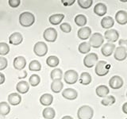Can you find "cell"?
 <instances>
[{"label": "cell", "instance_id": "3", "mask_svg": "<svg viewBox=\"0 0 127 119\" xmlns=\"http://www.w3.org/2000/svg\"><path fill=\"white\" fill-rule=\"evenodd\" d=\"M95 74L98 76H105L110 71V65L106 61L100 60L95 64Z\"/></svg>", "mask_w": 127, "mask_h": 119}, {"label": "cell", "instance_id": "39", "mask_svg": "<svg viewBox=\"0 0 127 119\" xmlns=\"http://www.w3.org/2000/svg\"><path fill=\"white\" fill-rule=\"evenodd\" d=\"M7 60L2 57H0V71H2L7 67Z\"/></svg>", "mask_w": 127, "mask_h": 119}, {"label": "cell", "instance_id": "26", "mask_svg": "<svg viewBox=\"0 0 127 119\" xmlns=\"http://www.w3.org/2000/svg\"><path fill=\"white\" fill-rule=\"evenodd\" d=\"M42 115L45 119H53L56 116L55 110L52 107H46L43 110Z\"/></svg>", "mask_w": 127, "mask_h": 119}, {"label": "cell", "instance_id": "34", "mask_svg": "<svg viewBox=\"0 0 127 119\" xmlns=\"http://www.w3.org/2000/svg\"><path fill=\"white\" fill-rule=\"evenodd\" d=\"M29 69L32 71H39L41 70V64L38 60H32L29 64Z\"/></svg>", "mask_w": 127, "mask_h": 119}, {"label": "cell", "instance_id": "9", "mask_svg": "<svg viewBox=\"0 0 127 119\" xmlns=\"http://www.w3.org/2000/svg\"><path fill=\"white\" fill-rule=\"evenodd\" d=\"M104 37L108 43H114L119 39V33L116 30H107L104 33Z\"/></svg>", "mask_w": 127, "mask_h": 119}, {"label": "cell", "instance_id": "35", "mask_svg": "<svg viewBox=\"0 0 127 119\" xmlns=\"http://www.w3.org/2000/svg\"><path fill=\"white\" fill-rule=\"evenodd\" d=\"M77 2L82 9H88L93 4L92 0H78Z\"/></svg>", "mask_w": 127, "mask_h": 119}, {"label": "cell", "instance_id": "36", "mask_svg": "<svg viewBox=\"0 0 127 119\" xmlns=\"http://www.w3.org/2000/svg\"><path fill=\"white\" fill-rule=\"evenodd\" d=\"M29 82L32 87H37L40 83V82H41V78H40L38 75L33 74L30 77Z\"/></svg>", "mask_w": 127, "mask_h": 119}, {"label": "cell", "instance_id": "42", "mask_svg": "<svg viewBox=\"0 0 127 119\" xmlns=\"http://www.w3.org/2000/svg\"><path fill=\"white\" fill-rule=\"evenodd\" d=\"M62 3L64 6H71L72 4L75 3V0H70V1H65V0H63Z\"/></svg>", "mask_w": 127, "mask_h": 119}, {"label": "cell", "instance_id": "27", "mask_svg": "<svg viewBox=\"0 0 127 119\" xmlns=\"http://www.w3.org/2000/svg\"><path fill=\"white\" fill-rule=\"evenodd\" d=\"M74 21H75V23L78 26H81L82 28L86 26V24L87 22V19L84 14H78L75 16Z\"/></svg>", "mask_w": 127, "mask_h": 119}, {"label": "cell", "instance_id": "14", "mask_svg": "<svg viewBox=\"0 0 127 119\" xmlns=\"http://www.w3.org/2000/svg\"><path fill=\"white\" fill-rule=\"evenodd\" d=\"M62 96L67 100H75L78 97V93L73 88H67L63 90Z\"/></svg>", "mask_w": 127, "mask_h": 119}, {"label": "cell", "instance_id": "29", "mask_svg": "<svg viewBox=\"0 0 127 119\" xmlns=\"http://www.w3.org/2000/svg\"><path fill=\"white\" fill-rule=\"evenodd\" d=\"M46 63L49 67H56L59 65L60 63V60L56 56H50L47 58L46 60Z\"/></svg>", "mask_w": 127, "mask_h": 119}, {"label": "cell", "instance_id": "13", "mask_svg": "<svg viewBox=\"0 0 127 119\" xmlns=\"http://www.w3.org/2000/svg\"><path fill=\"white\" fill-rule=\"evenodd\" d=\"M77 36L80 40L88 39L91 36V29L90 27H87V26L82 27L78 30Z\"/></svg>", "mask_w": 127, "mask_h": 119}, {"label": "cell", "instance_id": "16", "mask_svg": "<svg viewBox=\"0 0 127 119\" xmlns=\"http://www.w3.org/2000/svg\"><path fill=\"white\" fill-rule=\"evenodd\" d=\"M14 67L16 70L21 71L25 68L26 65V60L23 57H17L14 60Z\"/></svg>", "mask_w": 127, "mask_h": 119}, {"label": "cell", "instance_id": "1", "mask_svg": "<svg viewBox=\"0 0 127 119\" xmlns=\"http://www.w3.org/2000/svg\"><path fill=\"white\" fill-rule=\"evenodd\" d=\"M19 22L23 27H30L35 22V16L30 12H23L19 16Z\"/></svg>", "mask_w": 127, "mask_h": 119}, {"label": "cell", "instance_id": "25", "mask_svg": "<svg viewBox=\"0 0 127 119\" xmlns=\"http://www.w3.org/2000/svg\"><path fill=\"white\" fill-rule=\"evenodd\" d=\"M64 87V83L61 80H53L51 83V90L54 93H60Z\"/></svg>", "mask_w": 127, "mask_h": 119}, {"label": "cell", "instance_id": "6", "mask_svg": "<svg viewBox=\"0 0 127 119\" xmlns=\"http://www.w3.org/2000/svg\"><path fill=\"white\" fill-rule=\"evenodd\" d=\"M79 79L78 72L75 70H67L64 75V79L67 84H74Z\"/></svg>", "mask_w": 127, "mask_h": 119}, {"label": "cell", "instance_id": "46", "mask_svg": "<svg viewBox=\"0 0 127 119\" xmlns=\"http://www.w3.org/2000/svg\"><path fill=\"white\" fill-rule=\"evenodd\" d=\"M126 97H127V92H126Z\"/></svg>", "mask_w": 127, "mask_h": 119}, {"label": "cell", "instance_id": "40", "mask_svg": "<svg viewBox=\"0 0 127 119\" xmlns=\"http://www.w3.org/2000/svg\"><path fill=\"white\" fill-rule=\"evenodd\" d=\"M8 3H9V5L10 6V7L16 8V7H18L20 5L21 1H20V0H9Z\"/></svg>", "mask_w": 127, "mask_h": 119}, {"label": "cell", "instance_id": "32", "mask_svg": "<svg viewBox=\"0 0 127 119\" xmlns=\"http://www.w3.org/2000/svg\"><path fill=\"white\" fill-rule=\"evenodd\" d=\"M91 45L88 42H82L79 45V52L82 54H87L91 51Z\"/></svg>", "mask_w": 127, "mask_h": 119}, {"label": "cell", "instance_id": "24", "mask_svg": "<svg viewBox=\"0 0 127 119\" xmlns=\"http://www.w3.org/2000/svg\"><path fill=\"white\" fill-rule=\"evenodd\" d=\"M64 18V15L63 14H53L51 15L49 18V22L53 26H57L61 24V22L63 21Z\"/></svg>", "mask_w": 127, "mask_h": 119}, {"label": "cell", "instance_id": "44", "mask_svg": "<svg viewBox=\"0 0 127 119\" xmlns=\"http://www.w3.org/2000/svg\"><path fill=\"white\" fill-rule=\"evenodd\" d=\"M122 112L126 114H127V102H125L124 104L122 105Z\"/></svg>", "mask_w": 127, "mask_h": 119}, {"label": "cell", "instance_id": "22", "mask_svg": "<svg viewBox=\"0 0 127 119\" xmlns=\"http://www.w3.org/2000/svg\"><path fill=\"white\" fill-rule=\"evenodd\" d=\"M53 102V96L51 94H44L40 98V103L42 106H49Z\"/></svg>", "mask_w": 127, "mask_h": 119}, {"label": "cell", "instance_id": "18", "mask_svg": "<svg viewBox=\"0 0 127 119\" xmlns=\"http://www.w3.org/2000/svg\"><path fill=\"white\" fill-rule=\"evenodd\" d=\"M107 12V7L104 3L102 2H98L94 7V13L99 16V17H102V16H104Z\"/></svg>", "mask_w": 127, "mask_h": 119}, {"label": "cell", "instance_id": "43", "mask_svg": "<svg viewBox=\"0 0 127 119\" xmlns=\"http://www.w3.org/2000/svg\"><path fill=\"white\" fill-rule=\"evenodd\" d=\"M5 75H4L3 73L2 72H0V85L2 84V83H4V82H5Z\"/></svg>", "mask_w": 127, "mask_h": 119}, {"label": "cell", "instance_id": "41", "mask_svg": "<svg viewBox=\"0 0 127 119\" xmlns=\"http://www.w3.org/2000/svg\"><path fill=\"white\" fill-rule=\"evenodd\" d=\"M118 44L120 47L124 48V49L127 51V39L124 40V39H120L118 41Z\"/></svg>", "mask_w": 127, "mask_h": 119}, {"label": "cell", "instance_id": "23", "mask_svg": "<svg viewBox=\"0 0 127 119\" xmlns=\"http://www.w3.org/2000/svg\"><path fill=\"white\" fill-rule=\"evenodd\" d=\"M16 89L20 94H26L30 90V83H28L26 81H20L17 83Z\"/></svg>", "mask_w": 127, "mask_h": 119}, {"label": "cell", "instance_id": "28", "mask_svg": "<svg viewBox=\"0 0 127 119\" xmlns=\"http://www.w3.org/2000/svg\"><path fill=\"white\" fill-rule=\"evenodd\" d=\"M92 78L88 72H83L79 77V83L83 85H88L91 83Z\"/></svg>", "mask_w": 127, "mask_h": 119}, {"label": "cell", "instance_id": "37", "mask_svg": "<svg viewBox=\"0 0 127 119\" xmlns=\"http://www.w3.org/2000/svg\"><path fill=\"white\" fill-rule=\"evenodd\" d=\"M10 52V46L6 43L1 42L0 43V55L5 56L9 53Z\"/></svg>", "mask_w": 127, "mask_h": 119}, {"label": "cell", "instance_id": "15", "mask_svg": "<svg viewBox=\"0 0 127 119\" xmlns=\"http://www.w3.org/2000/svg\"><path fill=\"white\" fill-rule=\"evenodd\" d=\"M115 21L122 26L127 24V12L125 10H118L115 14Z\"/></svg>", "mask_w": 127, "mask_h": 119}, {"label": "cell", "instance_id": "31", "mask_svg": "<svg viewBox=\"0 0 127 119\" xmlns=\"http://www.w3.org/2000/svg\"><path fill=\"white\" fill-rule=\"evenodd\" d=\"M10 112V106L9 103L6 102H0V114L2 116H6Z\"/></svg>", "mask_w": 127, "mask_h": 119}, {"label": "cell", "instance_id": "19", "mask_svg": "<svg viewBox=\"0 0 127 119\" xmlns=\"http://www.w3.org/2000/svg\"><path fill=\"white\" fill-rule=\"evenodd\" d=\"M114 25V19L110 16H106L101 21V26L103 29L110 30Z\"/></svg>", "mask_w": 127, "mask_h": 119}, {"label": "cell", "instance_id": "5", "mask_svg": "<svg viewBox=\"0 0 127 119\" xmlns=\"http://www.w3.org/2000/svg\"><path fill=\"white\" fill-rule=\"evenodd\" d=\"M98 60V57L96 53H88L83 59V64L85 67H88V68H91L93 67L95 64L97 63Z\"/></svg>", "mask_w": 127, "mask_h": 119}, {"label": "cell", "instance_id": "10", "mask_svg": "<svg viewBox=\"0 0 127 119\" xmlns=\"http://www.w3.org/2000/svg\"><path fill=\"white\" fill-rule=\"evenodd\" d=\"M123 79L119 75H114L109 80V86L114 90H118L123 86Z\"/></svg>", "mask_w": 127, "mask_h": 119}, {"label": "cell", "instance_id": "33", "mask_svg": "<svg viewBox=\"0 0 127 119\" xmlns=\"http://www.w3.org/2000/svg\"><path fill=\"white\" fill-rule=\"evenodd\" d=\"M115 102H116L115 98L113 95H110V96H106L102 99L101 104L105 106H112L113 104H114Z\"/></svg>", "mask_w": 127, "mask_h": 119}, {"label": "cell", "instance_id": "17", "mask_svg": "<svg viewBox=\"0 0 127 119\" xmlns=\"http://www.w3.org/2000/svg\"><path fill=\"white\" fill-rule=\"evenodd\" d=\"M9 41L13 45H18L23 41V37L18 32H15L10 36Z\"/></svg>", "mask_w": 127, "mask_h": 119}, {"label": "cell", "instance_id": "11", "mask_svg": "<svg viewBox=\"0 0 127 119\" xmlns=\"http://www.w3.org/2000/svg\"><path fill=\"white\" fill-rule=\"evenodd\" d=\"M114 57L118 61H123L125 60L127 57V51L122 47H117L115 48L114 52Z\"/></svg>", "mask_w": 127, "mask_h": 119}, {"label": "cell", "instance_id": "4", "mask_svg": "<svg viewBox=\"0 0 127 119\" xmlns=\"http://www.w3.org/2000/svg\"><path fill=\"white\" fill-rule=\"evenodd\" d=\"M91 47H93L95 49L101 47L104 43V38L103 36L99 33H95L90 37L89 42Z\"/></svg>", "mask_w": 127, "mask_h": 119}, {"label": "cell", "instance_id": "30", "mask_svg": "<svg viewBox=\"0 0 127 119\" xmlns=\"http://www.w3.org/2000/svg\"><path fill=\"white\" fill-rule=\"evenodd\" d=\"M63 76V72L62 70L60 68H55L51 71L50 77L53 80H61Z\"/></svg>", "mask_w": 127, "mask_h": 119}, {"label": "cell", "instance_id": "7", "mask_svg": "<svg viewBox=\"0 0 127 119\" xmlns=\"http://www.w3.org/2000/svg\"><path fill=\"white\" fill-rule=\"evenodd\" d=\"M48 46L45 42L38 41L35 44L33 47V52L37 57H44L48 53Z\"/></svg>", "mask_w": 127, "mask_h": 119}, {"label": "cell", "instance_id": "38", "mask_svg": "<svg viewBox=\"0 0 127 119\" xmlns=\"http://www.w3.org/2000/svg\"><path fill=\"white\" fill-rule=\"evenodd\" d=\"M60 29H61V31H63L64 33H68L71 31V26L69 23H67V22H64L62 23L61 26H60Z\"/></svg>", "mask_w": 127, "mask_h": 119}, {"label": "cell", "instance_id": "8", "mask_svg": "<svg viewBox=\"0 0 127 119\" xmlns=\"http://www.w3.org/2000/svg\"><path fill=\"white\" fill-rule=\"evenodd\" d=\"M43 37L48 42H54L57 38V32L53 27L48 28L44 31Z\"/></svg>", "mask_w": 127, "mask_h": 119}, {"label": "cell", "instance_id": "47", "mask_svg": "<svg viewBox=\"0 0 127 119\" xmlns=\"http://www.w3.org/2000/svg\"><path fill=\"white\" fill-rule=\"evenodd\" d=\"M126 119H127V118H126Z\"/></svg>", "mask_w": 127, "mask_h": 119}, {"label": "cell", "instance_id": "20", "mask_svg": "<svg viewBox=\"0 0 127 119\" xmlns=\"http://www.w3.org/2000/svg\"><path fill=\"white\" fill-rule=\"evenodd\" d=\"M110 92V90L108 88V87L106 85H99L96 87L95 90V93H96L98 97L100 98H105L108 95Z\"/></svg>", "mask_w": 127, "mask_h": 119}, {"label": "cell", "instance_id": "21", "mask_svg": "<svg viewBox=\"0 0 127 119\" xmlns=\"http://www.w3.org/2000/svg\"><path fill=\"white\" fill-rule=\"evenodd\" d=\"M22 102L21 95L18 93H11L8 96V102L12 106H17Z\"/></svg>", "mask_w": 127, "mask_h": 119}, {"label": "cell", "instance_id": "45", "mask_svg": "<svg viewBox=\"0 0 127 119\" xmlns=\"http://www.w3.org/2000/svg\"><path fill=\"white\" fill-rule=\"evenodd\" d=\"M61 119H74V118L71 116H68V115H66V116H64Z\"/></svg>", "mask_w": 127, "mask_h": 119}, {"label": "cell", "instance_id": "2", "mask_svg": "<svg viewBox=\"0 0 127 119\" xmlns=\"http://www.w3.org/2000/svg\"><path fill=\"white\" fill-rule=\"evenodd\" d=\"M93 116L94 110L87 105L80 106L77 111V117L79 119H91Z\"/></svg>", "mask_w": 127, "mask_h": 119}, {"label": "cell", "instance_id": "12", "mask_svg": "<svg viewBox=\"0 0 127 119\" xmlns=\"http://www.w3.org/2000/svg\"><path fill=\"white\" fill-rule=\"evenodd\" d=\"M115 50V45L113 43H106L105 45H103L102 46L101 52L102 54L104 57H110L111 55L114 53V52Z\"/></svg>", "mask_w": 127, "mask_h": 119}]
</instances>
